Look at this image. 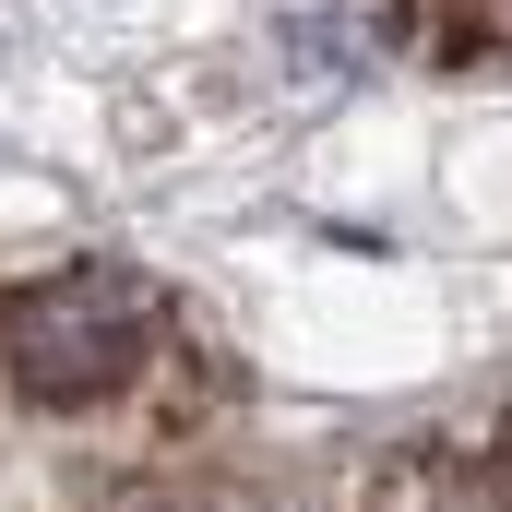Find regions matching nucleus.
<instances>
[{
  "mask_svg": "<svg viewBox=\"0 0 512 512\" xmlns=\"http://www.w3.org/2000/svg\"><path fill=\"white\" fill-rule=\"evenodd\" d=\"M167 334V286L131 262H60L0 298V382L36 405H108Z\"/></svg>",
  "mask_w": 512,
  "mask_h": 512,
  "instance_id": "f257e3e1",
  "label": "nucleus"
}]
</instances>
